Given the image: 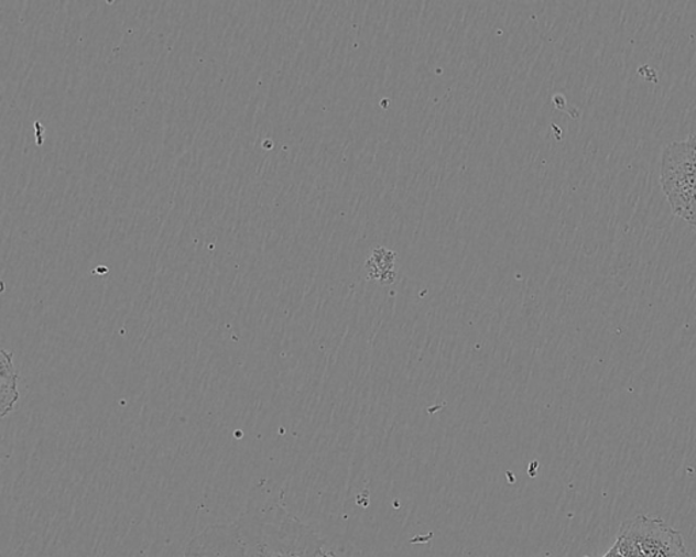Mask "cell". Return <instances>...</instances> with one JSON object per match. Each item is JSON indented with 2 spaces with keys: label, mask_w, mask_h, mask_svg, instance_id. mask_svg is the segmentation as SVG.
I'll use <instances>...</instances> for the list:
<instances>
[{
  "label": "cell",
  "mask_w": 696,
  "mask_h": 557,
  "mask_svg": "<svg viewBox=\"0 0 696 557\" xmlns=\"http://www.w3.org/2000/svg\"><path fill=\"white\" fill-rule=\"evenodd\" d=\"M659 557H692L688 554L686 548V544H684L683 536L681 533L674 538L668 547H666L663 553L659 555Z\"/></svg>",
  "instance_id": "cell-7"
},
{
  "label": "cell",
  "mask_w": 696,
  "mask_h": 557,
  "mask_svg": "<svg viewBox=\"0 0 696 557\" xmlns=\"http://www.w3.org/2000/svg\"><path fill=\"white\" fill-rule=\"evenodd\" d=\"M2 416L13 411L17 400H19V391H17V371L14 369L11 353L2 351Z\"/></svg>",
  "instance_id": "cell-5"
},
{
  "label": "cell",
  "mask_w": 696,
  "mask_h": 557,
  "mask_svg": "<svg viewBox=\"0 0 696 557\" xmlns=\"http://www.w3.org/2000/svg\"><path fill=\"white\" fill-rule=\"evenodd\" d=\"M322 557H336V556L334 554L327 553L326 550V553H324Z\"/></svg>",
  "instance_id": "cell-9"
},
{
  "label": "cell",
  "mask_w": 696,
  "mask_h": 557,
  "mask_svg": "<svg viewBox=\"0 0 696 557\" xmlns=\"http://www.w3.org/2000/svg\"><path fill=\"white\" fill-rule=\"evenodd\" d=\"M602 557H623V556H622V554H620L618 545L613 544V547L611 549H609L608 553L605 556H602Z\"/></svg>",
  "instance_id": "cell-8"
},
{
  "label": "cell",
  "mask_w": 696,
  "mask_h": 557,
  "mask_svg": "<svg viewBox=\"0 0 696 557\" xmlns=\"http://www.w3.org/2000/svg\"><path fill=\"white\" fill-rule=\"evenodd\" d=\"M661 187L672 211L696 228V135L665 148L661 160Z\"/></svg>",
  "instance_id": "cell-2"
},
{
  "label": "cell",
  "mask_w": 696,
  "mask_h": 557,
  "mask_svg": "<svg viewBox=\"0 0 696 557\" xmlns=\"http://www.w3.org/2000/svg\"><path fill=\"white\" fill-rule=\"evenodd\" d=\"M184 557H251L236 524L207 527L191 539Z\"/></svg>",
  "instance_id": "cell-3"
},
{
  "label": "cell",
  "mask_w": 696,
  "mask_h": 557,
  "mask_svg": "<svg viewBox=\"0 0 696 557\" xmlns=\"http://www.w3.org/2000/svg\"><path fill=\"white\" fill-rule=\"evenodd\" d=\"M677 535L663 520L646 515L623 522L619 531V536L630 538L643 557H659Z\"/></svg>",
  "instance_id": "cell-4"
},
{
  "label": "cell",
  "mask_w": 696,
  "mask_h": 557,
  "mask_svg": "<svg viewBox=\"0 0 696 557\" xmlns=\"http://www.w3.org/2000/svg\"><path fill=\"white\" fill-rule=\"evenodd\" d=\"M396 259L398 254L390 251V249L376 248L367 263L370 277L377 278V281L382 283L392 282Z\"/></svg>",
  "instance_id": "cell-6"
},
{
  "label": "cell",
  "mask_w": 696,
  "mask_h": 557,
  "mask_svg": "<svg viewBox=\"0 0 696 557\" xmlns=\"http://www.w3.org/2000/svg\"><path fill=\"white\" fill-rule=\"evenodd\" d=\"M236 525L251 557H322L326 553L322 537L281 504L248 509Z\"/></svg>",
  "instance_id": "cell-1"
}]
</instances>
